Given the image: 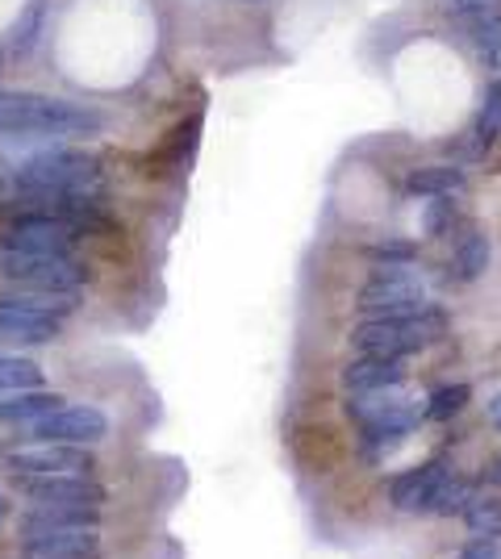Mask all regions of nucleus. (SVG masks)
Returning a JSON list of instances; mask_svg holds the SVG:
<instances>
[{"label":"nucleus","mask_w":501,"mask_h":559,"mask_svg":"<svg viewBox=\"0 0 501 559\" xmlns=\"http://www.w3.org/2000/svg\"><path fill=\"white\" fill-rule=\"evenodd\" d=\"M105 130V114L88 105L38 93H0V134H55V139H93Z\"/></svg>","instance_id":"obj_1"},{"label":"nucleus","mask_w":501,"mask_h":559,"mask_svg":"<svg viewBox=\"0 0 501 559\" xmlns=\"http://www.w3.org/2000/svg\"><path fill=\"white\" fill-rule=\"evenodd\" d=\"M100 510L68 506V510H29L22 518V551L59 559H100Z\"/></svg>","instance_id":"obj_2"},{"label":"nucleus","mask_w":501,"mask_h":559,"mask_svg":"<svg viewBox=\"0 0 501 559\" xmlns=\"http://www.w3.org/2000/svg\"><path fill=\"white\" fill-rule=\"evenodd\" d=\"M448 313L439 305H422L414 313L402 318H363L351 330V347L356 355H381V359H409L418 350H427L430 343H439L448 334Z\"/></svg>","instance_id":"obj_3"},{"label":"nucleus","mask_w":501,"mask_h":559,"mask_svg":"<svg viewBox=\"0 0 501 559\" xmlns=\"http://www.w3.org/2000/svg\"><path fill=\"white\" fill-rule=\"evenodd\" d=\"M13 188L22 197H34V201H47V197H96L100 167L84 151L55 146V151H43V155L25 159L22 167H13Z\"/></svg>","instance_id":"obj_4"},{"label":"nucleus","mask_w":501,"mask_h":559,"mask_svg":"<svg viewBox=\"0 0 501 559\" xmlns=\"http://www.w3.org/2000/svg\"><path fill=\"white\" fill-rule=\"evenodd\" d=\"M427 305V276L414 263H384L359 284L356 309L363 318H402Z\"/></svg>","instance_id":"obj_5"},{"label":"nucleus","mask_w":501,"mask_h":559,"mask_svg":"<svg viewBox=\"0 0 501 559\" xmlns=\"http://www.w3.org/2000/svg\"><path fill=\"white\" fill-rule=\"evenodd\" d=\"M0 276L13 288H43V293H80L93 267L84 259L68 255H29V251H0Z\"/></svg>","instance_id":"obj_6"},{"label":"nucleus","mask_w":501,"mask_h":559,"mask_svg":"<svg viewBox=\"0 0 501 559\" xmlns=\"http://www.w3.org/2000/svg\"><path fill=\"white\" fill-rule=\"evenodd\" d=\"M17 492L29 501V510H68V506H105V485L93 480V472H55V476H13Z\"/></svg>","instance_id":"obj_7"},{"label":"nucleus","mask_w":501,"mask_h":559,"mask_svg":"<svg viewBox=\"0 0 501 559\" xmlns=\"http://www.w3.org/2000/svg\"><path fill=\"white\" fill-rule=\"evenodd\" d=\"M72 222H63L59 213L47 210H25L22 217H13L4 234H0V251H29V255H68L75 247Z\"/></svg>","instance_id":"obj_8"},{"label":"nucleus","mask_w":501,"mask_h":559,"mask_svg":"<svg viewBox=\"0 0 501 559\" xmlns=\"http://www.w3.org/2000/svg\"><path fill=\"white\" fill-rule=\"evenodd\" d=\"M29 443H72L96 447L109 439V418L96 405H59L55 414H43L29 426H22Z\"/></svg>","instance_id":"obj_9"},{"label":"nucleus","mask_w":501,"mask_h":559,"mask_svg":"<svg viewBox=\"0 0 501 559\" xmlns=\"http://www.w3.org/2000/svg\"><path fill=\"white\" fill-rule=\"evenodd\" d=\"M4 467L13 476H55V472H93V451L72 443H29L9 451Z\"/></svg>","instance_id":"obj_10"},{"label":"nucleus","mask_w":501,"mask_h":559,"mask_svg":"<svg viewBox=\"0 0 501 559\" xmlns=\"http://www.w3.org/2000/svg\"><path fill=\"white\" fill-rule=\"evenodd\" d=\"M418 421H427V401H409L402 405L397 414H389L381 421H368V426H359V443H363V455L372 460V464H381L389 460L397 447L406 443L409 435L418 430Z\"/></svg>","instance_id":"obj_11"},{"label":"nucleus","mask_w":501,"mask_h":559,"mask_svg":"<svg viewBox=\"0 0 501 559\" xmlns=\"http://www.w3.org/2000/svg\"><path fill=\"white\" fill-rule=\"evenodd\" d=\"M448 472H452V464H448L443 455H434V460H427V464L397 472V476L389 480V506L402 513H427L430 492L439 489V480H443Z\"/></svg>","instance_id":"obj_12"},{"label":"nucleus","mask_w":501,"mask_h":559,"mask_svg":"<svg viewBox=\"0 0 501 559\" xmlns=\"http://www.w3.org/2000/svg\"><path fill=\"white\" fill-rule=\"evenodd\" d=\"M406 359H381V355H356L347 368H343V389L359 393V389H393V384H406Z\"/></svg>","instance_id":"obj_13"},{"label":"nucleus","mask_w":501,"mask_h":559,"mask_svg":"<svg viewBox=\"0 0 501 559\" xmlns=\"http://www.w3.org/2000/svg\"><path fill=\"white\" fill-rule=\"evenodd\" d=\"M80 305V293H43V288H4L0 293V309H17V313H38V318H55L68 322Z\"/></svg>","instance_id":"obj_14"},{"label":"nucleus","mask_w":501,"mask_h":559,"mask_svg":"<svg viewBox=\"0 0 501 559\" xmlns=\"http://www.w3.org/2000/svg\"><path fill=\"white\" fill-rule=\"evenodd\" d=\"M59 330H63V322H55V318L0 309V343H9V347H47L59 338Z\"/></svg>","instance_id":"obj_15"},{"label":"nucleus","mask_w":501,"mask_h":559,"mask_svg":"<svg viewBox=\"0 0 501 559\" xmlns=\"http://www.w3.org/2000/svg\"><path fill=\"white\" fill-rule=\"evenodd\" d=\"M414 396L406 393V384H393V389H359V393H347V414L368 426V421H381L389 414H397L402 405H409Z\"/></svg>","instance_id":"obj_16"},{"label":"nucleus","mask_w":501,"mask_h":559,"mask_svg":"<svg viewBox=\"0 0 501 559\" xmlns=\"http://www.w3.org/2000/svg\"><path fill=\"white\" fill-rule=\"evenodd\" d=\"M489 259H493V242H489V234L480 230V226H468V230L460 234V242H455L452 251V272L455 280H464V284H473L489 272Z\"/></svg>","instance_id":"obj_17"},{"label":"nucleus","mask_w":501,"mask_h":559,"mask_svg":"<svg viewBox=\"0 0 501 559\" xmlns=\"http://www.w3.org/2000/svg\"><path fill=\"white\" fill-rule=\"evenodd\" d=\"M63 405L59 393H47V389H17V393H0V421L9 426H29L43 414H55Z\"/></svg>","instance_id":"obj_18"},{"label":"nucleus","mask_w":501,"mask_h":559,"mask_svg":"<svg viewBox=\"0 0 501 559\" xmlns=\"http://www.w3.org/2000/svg\"><path fill=\"white\" fill-rule=\"evenodd\" d=\"M464 185H468V176L460 164H430L406 176L409 197H427V201L430 197H455V192H464Z\"/></svg>","instance_id":"obj_19"},{"label":"nucleus","mask_w":501,"mask_h":559,"mask_svg":"<svg viewBox=\"0 0 501 559\" xmlns=\"http://www.w3.org/2000/svg\"><path fill=\"white\" fill-rule=\"evenodd\" d=\"M477 497V485L468 480V476H460V472H448L443 480H439V489L430 492V506L427 513H434V518H452V513H464V506Z\"/></svg>","instance_id":"obj_20"},{"label":"nucleus","mask_w":501,"mask_h":559,"mask_svg":"<svg viewBox=\"0 0 501 559\" xmlns=\"http://www.w3.org/2000/svg\"><path fill=\"white\" fill-rule=\"evenodd\" d=\"M473 139H477V155H485L493 142L501 139V80H493L485 96H480L477 121H473Z\"/></svg>","instance_id":"obj_21"},{"label":"nucleus","mask_w":501,"mask_h":559,"mask_svg":"<svg viewBox=\"0 0 501 559\" xmlns=\"http://www.w3.org/2000/svg\"><path fill=\"white\" fill-rule=\"evenodd\" d=\"M468 22H473V43H477L485 68L501 71V13L489 9V13H473Z\"/></svg>","instance_id":"obj_22"},{"label":"nucleus","mask_w":501,"mask_h":559,"mask_svg":"<svg viewBox=\"0 0 501 559\" xmlns=\"http://www.w3.org/2000/svg\"><path fill=\"white\" fill-rule=\"evenodd\" d=\"M473 401V384L455 380V384H443L427 396V421H452L455 414H464Z\"/></svg>","instance_id":"obj_23"},{"label":"nucleus","mask_w":501,"mask_h":559,"mask_svg":"<svg viewBox=\"0 0 501 559\" xmlns=\"http://www.w3.org/2000/svg\"><path fill=\"white\" fill-rule=\"evenodd\" d=\"M464 526H468V535H501V497H485L477 492L468 506H464Z\"/></svg>","instance_id":"obj_24"},{"label":"nucleus","mask_w":501,"mask_h":559,"mask_svg":"<svg viewBox=\"0 0 501 559\" xmlns=\"http://www.w3.org/2000/svg\"><path fill=\"white\" fill-rule=\"evenodd\" d=\"M17 389H43V368L34 359L0 350V393H17Z\"/></svg>","instance_id":"obj_25"},{"label":"nucleus","mask_w":501,"mask_h":559,"mask_svg":"<svg viewBox=\"0 0 501 559\" xmlns=\"http://www.w3.org/2000/svg\"><path fill=\"white\" fill-rule=\"evenodd\" d=\"M368 259L384 267V263H414L418 259V247L409 242V238H381V242H372L368 247Z\"/></svg>","instance_id":"obj_26"},{"label":"nucleus","mask_w":501,"mask_h":559,"mask_svg":"<svg viewBox=\"0 0 501 559\" xmlns=\"http://www.w3.org/2000/svg\"><path fill=\"white\" fill-rule=\"evenodd\" d=\"M427 234H448L452 230V222H455V201L452 197H430V205H427Z\"/></svg>","instance_id":"obj_27"},{"label":"nucleus","mask_w":501,"mask_h":559,"mask_svg":"<svg viewBox=\"0 0 501 559\" xmlns=\"http://www.w3.org/2000/svg\"><path fill=\"white\" fill-rule=\"evenodd\" d=\"M38 25H43V4H29V9H25V22L13 25V50H17V55H25V50L34 47Z\"/></svg>","instance_id":"obj_28"},{"label":"nucleus","mask_w":501,"mask_h":559,"mask_svg":"<svg viewBox=\"0 0 501 559\" xmlns=\"http://www.w3.org/2000/svg\"><path fill=\"white\" fill-rule=\"evenodd\" d=\"M455 559H501V535H473L455 551Z\"/></svg>","instance_id":"obj_29"},{"label":"nucleus","mask_w":501,"mask_h":559,"mask_svg":"<svg viewBox=\"0 0 501 559\" xmlns=\"http://www.w3.org/2000/svg\"><path fill=\"white\" fill-rule=\"evenodd\" d=\"M455 9H460L464 17H473V13H489V9H498V0H455Z\"/></svg>","instance_id":"obj_30"},{"label":"nucleus","mask_w":501,"mask_h":559,"mask_svg":"<svg viewBox=\"0 0 501 559\" xmlns=\"http://www.w3.org/2000/svg\"><path fill=\"white\" fill-rule=\"evenodd\" d=\"M480 485H493V489H501V455H493L489 464L480 467Z\"/></svg>","instance_id":"obj_31"},{"label":"nucleus","mask_w":501,"mask_h":559,"mask_svg":"<svg viewBox=\"0 0 501 559\" xmlns=\"http://www.w3.org/2000/svg\"><path fill=\"white\" fill-rule=\"evenodd\" d=\"M485 418H489V426H493V430H501V393L493 396V401H489V409H485Z\"/></svg>","instance_id":"obj_32"},{"label":"nucleus","mask_w":501,"mask_h":559,"mask_svg":"<svg viewBox=\"0 0 501 559\" xmlns=\"http://www.w3.org/2000/svg\"><path fill=\"white\" fill-rule=\"evenodd\" d=\"M4 513H9V501H4V492H0V526H4Z\"/></svg>","instance_id":"obj_33"},{"label":"nucleus","mask_w":501,"mask_h":559,"mask_svg":"<svg viewBox=\"0 0 501 559\" xmlns=\"http://www.w3.org/2000/svg\"><path fill=\"white\" fill-rule=\"evenodd\" d=\"M22 559H59V556H38V551H25Z\"/></svg>","instance_id":"obj_34"},{"label":"nucleus","mask_w":501,"mask_h":559,"mask_svg":"<svg viewBox=\"0 0 501 559\" xmlns=\"http://www.w3.org/2000/svg\"><path fill=\"white\" fill-rule=\"evenodd\" d=\"M251 4H255V0H251Z\"/></svg>","instance_id":"obj_35"}]
</instances>
